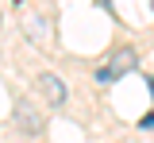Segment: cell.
<instances>
[{
    "label": "cell",
    "instance_id": "obj_1",
    "mask_svg": "<svg viewBox=\"0 0 154 143\" xmlns=\"http://www.w3.org/2000/svg\"><path fill=\"white\" fill-rule=\"evenodd\" d=\"M127 70H135V50H131V46H123V50L112 58V66L96 70V81H100V85H112V81H119Z\"/></svg>",
    "mask_w": 154,
    "mask_h": 143
},
{
    "label": "cell",
    "instance_id": "obj_3",
    "mask_svg": "<svg viewBox=\"0 0 154 143\" xmlns=\"http://www.w3.org/2000/svg\"><path fill=\"white\" fill-rule=\"evenodd\" d=\"M16 128L23 132V135H38V132H42V112H38L27 97L16 101Z\"/></svg>",
    "mask_w": 154,
    "mask_h": 143
},
{
    "label": "cell",
    "instance_id": "obj_6",
    "mask_svg": "<svg viewBox=\"0 0 154 143\" xmlns=\"http://www.w3.org/2000/svg\"><path fill=\"white\" fill-rule=\"evenodd\" d=\"M150 8H154V4H150Z\"/></svg>",
    "mask_w": 154,
    "mask_h": 143
},
{
    "label": "cell",
    "instance_id": "obj_2",
    "mask_svg": "<svg viewBox=\"0 0 154 143\" xmlns=\"http://www.w3.org/2000/svg\"><path fill=\"white\" fill-rule=\"evenodd\" d=\"M35 85H38V93L46 97V104H50V108H62V104L69 101V89H66V81H62L58 74H38Z\"/></svg>",
    "mask_w": 154,
    "mask_h": 143
},
{
    "label": "cell",
    "instance_id": "obj_5",
    "mask_svg": "<svg viewBox=\"0 0 154 143\" xmlns=\"http://www.w3.org/2000/svg\"><path fill=\"white\" fill-rule=\"evenodd\" d=\"M150 97H154V78H150Z\"/></svg>",
    "mask_w": 154,
    "mask_h": 143
},
{
    "label": "cell",
    "instance_id": "obj_4",
    "mask_svg": "<svg viewBox=\"0 0 154 143\" xmlns=\"http://www.w3.org/2000/svg\"><path fill=\"white\" fill-rule=\"evenodd\" d=\"M139 128H146V132H154V112H146V116L139 120Z\"/></svg>",
    "mask_w": 154,
    "mask_h": 143
}]
</instances>
